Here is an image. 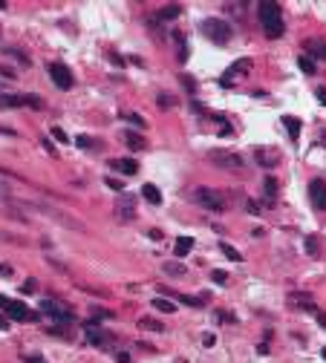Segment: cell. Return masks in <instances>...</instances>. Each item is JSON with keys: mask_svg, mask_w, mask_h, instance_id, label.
<instances>
[{"mask_svg": "<svg viewBox=\"0 0 326 363\" xmlns=\"http://www.w3.org/2000/svg\"><path fill=\"white\" fill-rule=\"evenodd\" d=\"M260 23H263V32L265 38H280L283 35V15H280V6L271 3V0H263L260 3Z\"/></svg>", "mask_w": 326, "mask_h": 363, "instance_id": "1", "label": "cell"}, {"mask_svg": "<svg viewBox=\"0 0 326 363\" xmlns=\"http://www.w3.org/2000/svg\"><path fill=\"white\" fill-rule=\"evenodd\" d=\"M194 199L202 205V208H208V211H214V213H223L225 208H228L225 196H223L220 190H211V187H196V190H194Z\"/></svg>", "mask_w": 326, "mask_h": 363, "instance_id": "2", "label": "cell"}, {"mask_svg": "<svg viewBox=\"0 0 326 363\" xmlns=\"http://www.w3.org/2000/svg\"><path fill=\"white\" fill-rule=\"evenodd\" d=\"M202 32H205L214 43H220V46L231 40V23L220 20V18H208V20H202Z\"/></svg>", "mask_w": 326, "mask_h": 363, "instance_id": "3", "label": "cell"}, {"mask_svg": "<svg viewBox=\"0 0 326 363\" xmlns=\"http://www.w3.org/2000/svg\"><path fill=\"white\" fill-rule=\"evenodd\" d=\"M41 311H43V314H49L52 320L64 323V326H72V323H75L72 308H66L64 302H58V300H41Z\"/></svg>", "mask_w": 326, "mask_h": 363, "instance_id": "4", "label": "cell"}, {"mask_svg": "<svg viewBox=\"0 0 326 363\" xmlns=\"http://www.w3.org/2000/svg\"><path fill=\"white\" fill-rule=\"evenodd\" d=\"M32 208H35V211H41L43 216H52V219H55V222H61L64 228H72V231H84V225H81L75 216H69V213L58 211V208H52V205H46V202H35Z\"/></svg>", "mask_w": 326, "mask_h": 363, "instance_id": "5", "label": "cell"}, {"mask_svg": "<svg viewBox=\"0 0 326 363\" xmlns=\"http://www.w3.org/2000/svg\"><path fill=\"white\" fill-rule=\"evenodd\" d=\"M46 72H49V78L58 84V90H69V87H72V72L66 69L61 60H52V63H46Z\"/></svg>", "mask_w": 326, "mask_h": 363, "instance_id": "6", "label": "cell"}, {"mask_svg": "<svg viewBox=\"0 0 326 363\" xmlns=\"http://www.w3.org/2000/svg\"><path fill=\"white\" fill-rule=\"evenodd\" d=\"M12 320H20V323H35L38 320V311H32V308H26V302H20V300H9L6 302V308H3Z\"/></svg>", "mask_w": 326, "mask_h": 363, "instance_id": "7", "label": "cell"}, {"mask_svg": "<svg viewBox=\"0 0 326 363\" xmlns=\"http://www.w3.org/2000/svg\"><path fill=\"white\" fill-rule=\"evenodd\" d=\"M208 159L217 164V167H225V170H240L243 167V159L237 153H228V150H211Z\"/></svg>", "mask_w": 326, "mask_h": 363, "instance_id": "8", "label": "cell"}, {"mask_svg": "<svg viewBox=\"0 0 326 363\" xmlns=\"http://www.w3.org/2000/svg\"><path fill=\"white\" fill-rule=\"evenodd\" d=\"M116 216H119V222H133V219H136V199H133L130 193H122V196H119V202H116Z\"/></svg>", "mask_w": 326, "mask_h": 363, "instance_id": "9", "label": "cell"}, {"mask_svg": "<svg viewBox=\"0 0 326 363\" xmlns=\"http://www.w3.org/2000/svg\"><path fill=\"white\" fill-rule=\"evenodd\" d=\"M309 199L318 211H326V182L324 179H312L309 182Z\"/></svg>", "mask_w": 326, "mask_h": 363, "instance_id": "10", "label": "cell"}, {"mask_svg": "<svg viewBox=\"0 0 326 363\" xmlns=\"http://www.w3.org/2000/svg\"><path fill=\"white\" fill-rule=\"evenodd\" d=\"M248 69H251V60H248V58H240V60H237V63H234V66L228 69V72L223 75V87H231V78H237V75H245Z\"/></svg>", "mask_w": 326, "mask_h": 363, "instance_id": "11", "label": "cell"}, {"mask_svg": "<svg viewBox=\"0 0 326 363\" xmlns=\"http://www.w3.org/2000/svg\"><path fill=\"white\" fill-rule=\"evenodd\" d=\"M87 340H90L93 346H107V343H110V334L101 332V329L93 326V323H87Z\"/></svg>", "mask_w": 326, "mask_h": 363, "instance_id": "12", "label": "cell"}, {"mask_svg": "<svg viewBox=\"0 0 326 363\" xmlns=\"http://www.w3.org/2000/svg\"><path fill=\"white\" fill-rule=\"evenodd\" d=\"M254 159L260 161L263 167H277V164H280V156H274V153L265 150V147H257V150H254Z\"/></svg>", "mask_w": 326, "mask_h": 363, "instance_id": "13", "label": "cell"}, {"mask_svg": "<svg viewBox=\"0 0 326 363\" xmlns=\"http://www.w3.org/2000/svg\"><path fill=\"white\" fill-rule=\"evenodd\" d=\"M113 167H116L119 173H124V176H136V173H139V164H136L133 159H116Z\"/></svg>", "mask_w": 326, "mask_h": 363, "instance_id": "14", "label": "cell"}, {"mask_svg": "<svg viewBox=\"0 0 326 363\" xmlns=\"http://www.w3.org/2000/svg\"><path fill=\"white\" fill-rule=\"evenodd\" d=\"M142 196L150 202V205H162V193L156 184H142Z\"/></svg>", "mask_w": 326, "mask_h": 363, "instance_id": "15", "label": "cell"}, {"mask_svg": "<svg viewBox=\"0 0 326 363\" xmlns=\"http://www.w3.org/2000/svg\"><path fill=\"white\" fill-rule=\"evenodd\" d=\"M306 52H309V58L326 60V43L324 40H309V43H306Z\"/></svg>", "mask_w": 326, "mask_h": 363, "instance_id": "16", "label": "cell"}, {"mask_svg": "<svg viewBox=\"0 0 326 363\" xmlns=\"http://www.w3.org/2000/svg\"><path fill=\"white\" fill-rule=\"evenodd\" d=\"M283 124H286L292 141H297V139H300V119H294V116H283Z\"/></svg>", "mask_w": 326, "mask_h": 363, "instance_id": "17", "label": "cell"}, {"mask_svg": "<svg viewBox=\"0 0 326 363\" xmlns=\"http://www.w3.org/2000/svg\"><path fill=\"white\" fill-rule=\"evenodd\" d=\"M191 248H194V240H191V237H179V240H176V245H173L176 257H185V254H191Z\"/></svg>", "mask_w": 326, "mask_h": 363, "instance_id": "18", "label": "cell"}, {"mask_svg": "<svg viewBox=\"0 0 326 363\" xmlns=\"http://www.w3.org/2000/svg\"><path fill=\"white\" fill-rule=\"evenodd\" d=\"M124 141H127V147H130V150H144V139H142L139 133H133V130H127V133H124Z\"/></svg>", "mask_w": 326, "mask_h": 363, "instance_id": "19", "label": "cell"}, {"mask_svg": "<svg viewBox=\"0 0 326 363\" xmlns=\"http://www.w3.org/2000/svg\"><path fill=\"white\" fill-rule=\"evenodd\" d=\"M167 277H185L188 274V268L182 265V262H164V268H162Z\"/></svg>", "mask_w": 326, "mask_h": 363, "instance_id": "20", "label": "cell"}, {"mask_svg": "<svg viewBox=\"0 0 326 363\" xmlns=\"http://www.w3.org/2000/svg\"><path fill=\"white\" fill-rule=\"evenodd\" d=\"M265 196H268V205H274V196H277V179L274 176H265Z\"/></svg>", "mask_w": 326, "mask_h": 363, "instance_id": "21", "label": "cell"}, {"mask_svg": "<svg viewBox=\"0 0 326 363\" xmlns=\"http://www.w3.org/2000/svg\"><path fill=\"white\" fill-rule=\"evenodd\" d=\"M139 326H142V329H147V332H164V326L159 323V320H153V317H142V320H139Z\"/></svg>", "mask_w": 326, "mask_h": 363, "instance_id": "22", "label": "cell"}, {"mask_svg": "<svg viewBox=\"0 0 326 363\" xmlns=\"http://www.w3.org/2000/svg\"><path fill=\"white\" fill-rule=\"evenodd\" d=\"M3 52H6V55H12V58H18L20 63H23V66H29V63H32L26 52H20V49H15V46H3Z\"/></svg>", "mask_w": 326, "mask_h": 363, "instance_id": "23", "label": "cell"}, {"mask_svg": "<svg viewBox=\"0 0 326 363\" xmlns=\"http://www.w3.org/2000/svg\"><path fill=\"white\" fill-rule=\"evenodd\" d=\"M153 308H156V311H164V314H173V311H176V305L170 300H164V297H156V300H153Z\"/></svg>", "mask_w": 326, "mask_h": 363, "instance_id": "24", "label": "cell"}, {"mask_svg": "<svg viewBox=\"0 0 326 363\" xmlns=\"http://www.w3.org/2000/svg\"><path fill=\"white\" fill-rule=\"evenodd\" d=\"M297 66H300V69H303L306 75H315V72H318V69H315V60L309 58V55H300V60H297Z\"/></svg>", "mask_w": 326, "mask_h": 363, "instance_id": "25", "label": "cell"}, {"mask_svg": "<svg viewBox=\"0 0 326 363\" xmlns=\"http://www.w3.org/2000/svg\"><path fill=\"white\" fill-rule=\"evenodd\" d=\"M179 12H182L179 6H167V9H162L156 18H159V20H173V18H179Z\"/></svg>", "mask_w": 326, "mask_h": 363, "instance_id": "26", "label": "cell"}, {"mask_svg": "<svg viewBox=\"0 0 326 363\" xmlns=\"http://www.w3.org/2000/svg\"><path fill=\"white\" fill-rule=\"evenodd\" d=\"M220 248H223V254H225V257H228V260H234V262H243V254H240V251H237V248H231V245H225V242H223V245H220Z\"/></svg>", "mask_w": 326, "mask_h": 363, "instance_id": "27", "label": "cell"}, {"mask_svg": "<svg viewBox=\"0 0 326 363\" xmlns=\"http://www.w3.org/2000/svg\"><path fill=\"white\" fill-rule=\"evenodd\" d=\"M306 251H309L312 257H318V254H321V248H318V237H306Z\"/></svg>", "mask_w": 326, "mask_h": 363, "instance_id": "28", "label": "cell"}, {"mask_svg": "<svg viewBox=\"0 0 326 363\" xmlns=\"http://www.w3.org/2000/svg\"><path fill=\"white\" fill-rule=\"evenodd\" d=\"M179 302H185V305H194V308H199V305H205V300L202 297H176Z\"/></svg>", "mask_w": 326, "mask_h": 363, "instance_id": "29", "label": "cell"}, {"mask_svg": "<svg viewBox=\"0 0 326 363\" xmlns=\"http://www.w3.org/2000/svg\"><path fill=\"white\" fill-rule=\"evenodd\" d=\"M23 101H26V104H29L32 110H41V107H43V101H41L38 95H23Z\"/></svg>", "mask_w": 326, "mask_h": 363, "instance_id": "30", "label": "cell"}, {"mask_svg": "<svg viewBox=\"0 0 326 363\" xmlns=\"http://www.w3.org/2000/svg\"><path fill=\"white\" fill-rule=\"evenodd\" d=\"M211 280H214L217 285H225V282H228V274L225 271H211Z\"/></svg>", "mask_w": 326, "mask_h": 363, "instance_id": "31", "label": "cell"}, {"mask_svg": "<svg viewBox=\"0 0 326 363\" xmlns=\"http://www.w3.org/2000/svg\"><path fill=\"white\" fill-rule=\"evenodd\" d=\"M156 101H159V107H162V110H164V107H173V104H176V98H173V95H164V92L159 95V98H156Z\"/></svg>", "mask_w": 326, "mask_h": 363, "instance_id": "32", "label": "cell"}, {"mask_svg": "<svg viewBox=\"0 0 326 363\" xmlns=\"http://www.w3.org/2000/svg\"><path fill=\"white\" fill-rule=\"evenodd\" d=\"M52 136H55V139H58V141H64V144H66V141H72V139H69V136H66L64 130H61V127H52Z\"/></svg>", "mask_w": 326, "mask_h": 363, "instance_id": "33", "label": "cell"}, {"mask_svg": "<svg viewBox=\"0 0 326 363\" xmlns=\"http://www.w3.org/2000/svg\"><path fill=\"white\" fill-rule=\"evenodd\" d=\"M35 288H38V282H35V280H26V282L20 285V291H23V294H35Z\"/></svg>", "mask_w": 326, "mask_h": 363, "instance_id": "34", "label": "cell"}, {"mask_svg": "<svg viewBox=\"0 0 326 363\" xmlns=\"http://www.w3.org/2000/svg\"><path fill=\"white\" fill-rule=\"evenodd\" d=\"M75 144L87 150V147H93V139H90V136H78V139H75Z\"/></svg>", "mask_w": 326, "mask_h": 363, "instance_id": "35", "label": "cell"}, {"mask_svg": "<svg viewBox=\"0 0 326 363\" xmlns=\"http://www.w3.org/2000/svg\"><path fill=\"white\" fill-rule=\"evenodd\" d=\"M93 317H98V320H107V317H113V311H107V308H93Z\"/></svg>", "mask_w": 326, "mask_h": 363, "instance_id": "36", "label": "cell"}, {"mask_svg": "<svg viewBox=\"0 0 326 363\" xmlns=\"http://www.w3.org/2000/svg\"><path fill=\"white\" fill-rule=\"evenodd\" d=\"M127 121H130V124H136V127H144V119H142V116H136V113H127Z\"/></svg>", "mask_w": 326, "mask_h": 363, "instance_id": "37", "label": "cell"}, {"mask_svg": "<svg viewBox=\"0 0 326 363\" xmlns=\"http://www.w3.org/2000/svg\"><path fill=\"white\" fill-rule=\"evenodd\" d=\"M214 343H217V337H214L211 332H208V334H202V346H208V349H211Z\"/></svg>", "mask_w": 326, "mask_h": 363, "instance_id": "38", "label": "cell"}, {"mask_svg": "<svg viewBox=\"0 0 326 363\" xmlns=\"http://www.w3.org/2000/svg\"><path fill=\"white\" fill-rule=\"evenodd\" d=\"M107 187H113V190H119V193H122V187H124V184H122L119 179H107Z\"/></svg>", "mask_w": 326, "mask_h": 363, "instance_id": "39", "label": "cell"}, {"mask_svg": "<svg viewBox=\"0 0 326 363\" xmlns=\"http://www.w3.org/2000/svg\"><path fill=\"white\" fill-rule=\"evenodd\" d=\"M0 277H12V265L9 262H0Z\"/></svg>", "mask_w": 326, "mask_h": 363, "instance_id": "40", "label": "cell"}, {"mask_svg": "<svg viewBox=\"0 0 326 363\" xmlns=\"http://www.w3.org/2000/svg\"><path fill=\"white\" fill-rule=\"evenodd\" d=\"M23 363H46V361H43V358H38V355H26V358H23Z\"/></svg>", "mask_w": 326, "mask_h": 363, "instance_id": "41", "label": "cell"}, {"mask_svg": "<svg viewBox=\"0 0 326 363\" xmlns=\"http://www.w3.org/2000/svg\"><path fill=\"white\" fill-rule=\"evenodd\" d=\"M245 208H248V213H257V211H260V205H257V202H251V199L245 202Z\"/></svg>", "mask_w": 326, "mask_h": 363, "instance_id": "42", "label": "cell"}, {"mask_svg": "<svg viewBox=\"0 0 326 363\" xmlns=\"http://www.w3.org/2000/svg\"><path fill=\"white\" fill-rule=\"evenodd\" d=\"M220 320H223V323H234V314H228V311H220Z\"/></svg>", "mask_w": 326, "mask_h": 363, "instance_id": "43", "label": "cell"}, {"mask_svg": "<svg viewBox=\"0 0 326 363\" xmlns=\"http://www.w3.org/2000/svg\"><path fill=\"white\" fill-rule=\"evenodd\" d=\"M116 361H119V363H130V355H127V352H119Z\"/></svg>", "mask_w": 326, "mask_h": 363, "instance_id": "44", "label": "cell"}, {"mask_svg": "<svg viewBox=\"0 0 326 363\" xmlns=\"http://www.w3.org/2000/svg\"><path fill=\"white\" fill-rule=\"evenodd\" d=\"M318 101H321V104H326V90H324V87L318 90Z\"/></svg>", "mask_w": 326, "mask_h": 363, "instance_id": "45", "label": "cell"}, {"mask_svg": "<svg viewBox=\"0 0 326 363\" xmlns=\"http://www.w3.org/2000/svg\"><path fill=\"white\" fill-rule=\"evenodd\" d=\"M318 323H321V326L326 329V314H324V311H318Z\"/></svg>", "mask_w": 326, "mask_h": 363, "instance_id": "46", "label": "cell"}, {"mask_svg": "<svg viewBox=\"0 0 326 363\" xmlns=\"http://www.w3.org/2000/svg\"><path fill=\"white\" fill-rule=\"evenodd\" d=\"M6 329H9V320H6V317H0V332H6Z\"/></svg>", "mask_w": 326, "mask_h": 363, "instance_id": "47", "label": "cell"}, {"mask_svg": "<svg viewBox=\"0 0 326 363\" xmlns=\"http://www.w3.org/2000/svg\"><path fill=\"white\" fill-rule=\"evenodd\" d=\"M6 302H9V297H0V308H6Z\"/></svg>", "mask_w": 326, "mask_h": 363, "instance_id": "48", "label": "cell"}, {"mask_svg": "<svg viewBox=\"0 0 326 363\" xmlns=\"http://www.w3.org/2000/svg\"><path fill=\"white\" fill-rule=\"evenodd\" d=\"M0 9H6V3H3V0H0Z\"/></svg>", "mask_w": 326, "mask_h": 363, "instance_id": "49", "label": "cell"}]
</instances>
